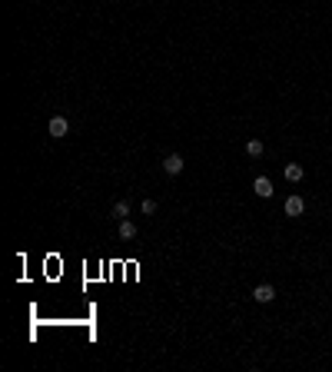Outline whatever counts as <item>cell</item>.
<instances>
[{
    "instance_id": "cell-7",
    "label": "cell",
    "mask_w": 332,
    "mask_h": 372,
    "mask_svg": "<svg viewBox=\"0 0 332 372\" xmlns=\"http://www.w3.org/2000/svg\"><path fill=\"white\" fill-rule=\"evenodd\" d=\"M286 180L289 183H299L302 180V166L299 163H286Z\"/></svg>"
},
{
    "instance_id": "cell-8",
    "label": "cell",
    "mask_w": 332,
    "mask_h": 372,
    "mask_svg": "<svg viewBox=\"0 0 332 372\" xmlns=\"http://www.w3.org/2000/svg\"><path fill=\"white\" fill-rule=\"evenodd\" d=\"M113 216H116V220H126V216H130V203L116 200V203H113Z\"/></svg>"
},
{
    "instance_id": "cell-5",
    "label": "cell",
    "mask_w": 332,
    "mask_h": 372,
    "mask_svg": "<svg viewBox=\"0 0 332 372\" xmlns=\"http://www.w3.org/2000/svg\"><path fill=\"white\" fill-rule=\"evenodd\" d=\"M302 209H306V203H302V196H289L286 200V216H302Z\"/></svg>"
},
{
    "instance_id": "cell-10",
    "label": "cell",
    "mask_w": 332,
    "mask_h": 372,
    "mask_svg": "<svg viewBox=\"0 0 332 372\" xmlns=\"http://www.w3.org/2000/svg\"><path fill=\"white\" fill-rule=\"evenodd\" d=\"M143 213L153 216V213H157V203H153V200H143Z\"/></svg>"
},
{
    "instance_id": "cell-6",
    "label": "cell",
    "mask_w": 332,
    "mask_h": 372,
    "mask_svg": "<svg viewBox=\"0 0 332 372\" xmlns=\"http://www.w3.org/2000/svg\"><path fill=\"white\" fill-rule=\"evenodd\" d=\"M116 233H120V240H133V236H136V226H133L130 220H120V229H116Z\"/></svg>"
},
{
    "instance_id": "cell-2",
    "label": "cell",
    "mask_w": 332,
    "mask_h": 372,
    "mask_svg": "<svg viewBox=\"0 0 332 372\" xmlns=\"http://www.w3.org/2000/svg\"><path fill=\"white\" fill-rule=\"evenodd\" d=\"M47 133H50L53 140H63V136L70 133V123L63 120V116H53V120H50V126H47Z\"/></svg>"
},
{
    "instance_id": "cell-3",
    "label": "cell",
    "mask_w": 332,
    "mask_h": 372,
    "mask_svg": "<svg viewBox=\"0 0 332 372\" xmlns=\"http://www.w3.org/2000/svg\"><path fill=\"white\" fill-rule=\"evenodd\" d=\"M252 299H256V303H272V299H276V289H272L269 283H259L256 289H252Z\"/></svg>"
},
{
    "instance_id": "cell-4",
    "label": "cell",
    "mask_w": 332,
    "mask_h": 372,
    "mask_svg": "<svg viewBox=\"0 0 332 372\" xmlns=\"http://www.w3.org/2000/svg\"><path fill=\"white\" fill-rule=\"evenodd\" d=\"M252 189H256V196H263V200H269V196H272V180H269V177H256V183H252Z\"/></svg>"
},
{
    "instance_id": "cell-9",
    "label": "cell",
    "mask_w": 332,
    "mask_h": 372,
    "mask_svg": "<svg viewBox=\"0 0 332 372\" xmlns=\"http://www.w3.org/2000/svg\"><path fill=\"white\" fill-rule=\"evenodd\" d=\"M263 140H249V143H246V153H249V156H263Z\"/></svg>"
},
{
    "instance_id": "cell-1",
    "label": "cell",
    "mask_w": 332,
    "mask_h": 372,
    "mask_svg": "<svg viewBox=\"0 0 332 372\" xmlns=\"http://www.w3.org/2000/svg\"><path fill=\"white\" fill-rule=\"evenodd\" d=\"M183 166H186V160H183L180 153H169V156H163V170L169 173V177H180Z\"/></svg>"
}]
</instances>
